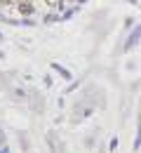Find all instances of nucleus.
<instances>
[{
  "mask_svg": "<svg viewBox=\"0 0 141 153\" xmlns=\"http://www.w3.org/2000/svg\"><path fill=\"white\" fill-rule=\"evenodd\" d=\"M17 7H19L21 14H33V5H31V0H19Z\"/></svg>",
  "mask_w": 141,
  "mask_h": 153,
  "instance_id": "nucleus-1",
  "label": "nucleus"
},
{
  "mask_svg": "<svg viewBox=\"0 0 141 153\" xmlns=\"http://www.w3.org/2000/svg\"><path fill=\"white\" fill-rule=\"evenodd\" d=\"M45 2H47L49 7H59V5H61V0H45Z\"/></svg>",
  "mask_w": 141,
  "mask_h": 153,
  "instance_id": "nucleus-2",
  "label": "nucleus"
},
{
  "mask_svg": "<svg viewBox=\"0 0 141 153\" xmlns=\"http://www.w3.org/2000/svg\"><path fill=\"white\" fill-rule=\"evenodd\" d=\"M19 0H0V5H17Z\"/></svg>",
  "mask_w": 141,
  "mask_h": 153,
  "instance_id": "nucleus-3",
  "label": "nucleus"
},
{
  "mask_svg": "<svg viewBox=\"0 0 141 153\" xmlns=\"http://www.w3.org/2000/svg\"><path fill=\"white\" fill-rule=\"evenodd\" d=\"M66 2H80V0H66Z\"/></svg>",
  "mask_w": 141,
  "mask_h": 153,
  "instance_id": "nucleus-4",
  "label": "nucleus"
}]
</instances>
